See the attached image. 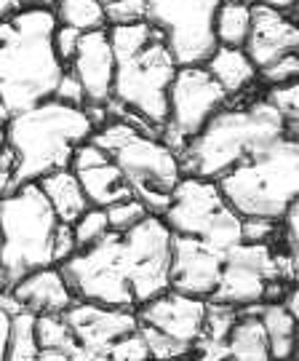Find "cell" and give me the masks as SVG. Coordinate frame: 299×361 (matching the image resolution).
<instances>
[{
	"mask_svg": "<svg viewBox=\"0 0 299 361\" xmlns=\"http://www.w3.org/2000/svg\"><path fill=\"white\" fill-rule=\"evenodd\" d=\"M286 134H294V131L262 99V94L254 99L227 102L184 145V150L179 153L182 177L217 182L233 166L262 153L265 147H270Z\"/></svg>",
	"mask_w": 299,
	"mask_h": 361,
	"instance_id": "6da1fadb",
	"label": "cell"
},
{
	"mask_svg": "<svg viewBox=\"0 0 299 361\" xmlns=\"http://www.w3.org/2000/svg\"><path fill=\"white\" fill-rule=\"evenodd\" d=\"M53 30L49 8H22L0 22V104L8 116L53 97L65 73L51 46Z\"/></svg>",
	"mask_w": 299,
	"mask_h": 361,
	"instance_id": "7a4b0ae2",
	"label": "cell"
},
{
	"mask_svg": "<svg viewBox=\"0 0 299 361\" xmlns=\"http://www.w3.org/2000/svg\"><path fill=\"white\" fill-rule=\"evenodd\" d=\"M107 35L115 59L110 102L126 107L160 131L169 113V86L177 75L166 43L147 22L107 27Z\"/></svg>",
	"mask_w": 299,
	"mask_h": 361,
	"instance_id": "3957f363",
	"label": "cell"
},
{
	"mask_svg": "<svg viewBox=\"0 0 299 361\" xmlns=\"http://www.w3.org/2000/svg\"><path fill=\"white\" fill-rule=\"evenodd\" d=\"M91 134L94 126L83 107H70L56 99L13 113L6 123V145L16 158L8 193L19 185L38 182L51 171L70 169L75 147Z\"/></svg>",
	"mask_w": 299,
	"mask_h": 361,
	"instance_id": "277c9868",
	"label": "cell"
},
{
	"mask_svg": "<svg viewBox=\"0 0 299 361\" xmlns=\"http://www.w3.org/2000/svg\"><path fill=\"white\" fill-rule=\"evenodd\" d=\"M224 204L238 217L275 219L299 198V137L286 134L217 180Z\"/></svg>",
	"mask_w": 299,
	"mask_h": 361,
	"instance_id": "5b68a950",
	"label": "cell"
},
{
	"mask_svg": "<svg viewBox=\"0 0 299 361\" xmlns=\"http://www.w3.org/2000/svg\"><path fill=\"white\" fill-rule=\"evenodd\" d=\"M89 140L99 145L120 169L134 198H139L150 214L160 217L169 207L171 190L182 180L179 158L158 137L134 129L120 118H107V123L94 129Z\"/></svg>",
	"mask_w": 299,
	"mask_h": 361,
	"instance_id": "8992f818",
	"label": "cell"
},
{
	"mask_svg": "<svg viewBox=\"0 0 299 361\" xmlns=\"http://www.w3.org/2000/svg\"><path fill=\"white\" fill-rule=\"evenodd\" d=\"M59 219L38 182L0 195V276L6 292L22 276L53 265V233Z\"/></svg>",
	"mask_w": 299,
	"mask_h": 361,
	"instance_id": "52a82bcc",
	"label": "cell"
},
{
	"mask_svg": "<svg viewBox=\"0 0 299 361\" xmlns=\"http://www.w3.org/2000/svg\"><path fill=\"white\" fill-rule=\"evenodd\" d=\"M160 217L171 233L198 238L222 257L241 244V217L224 204L217 182L211 180L182 177Z\"/></svg>",
	"mask_w": 299,
	"mask_h": 361,
	"instance_id": "ba28073f",
	"label": "cell"
},
{
	"mask_svg": "<svg viewBox=\"0 0 299 361\" xmlns=\"http://www.w3.org/2000/svg\"><path fill=\"white\" fill-rule=\"evenodd\" d=\"M56 268L62 271L67 286L80 302H94V305L117 310L136 308L129 279H126L120 233H104L96 244L78 249L72 257L59 262Z\"/></svg>",
	"mask_w": 299,
	"mask_h": 361,
	"instance_id": "9c48e42d",
	"label": "cell"
},
{
	"mask_svg": "<svg viewBox=\"0 0 299 361\" xmlns=\"http://www.w3.org/2000/svg\"><path fill=\"white\" fill-rule=\"evenodd\" d=\"M220 0H147V25L155 27L177 67L206 65L217 49L214 16Z\"/></svg>",
	"mask_w": 299,
	"mask_h": 361,
	"instance_id": "30bf717a",
	"label": "cell"
},
{
	"mask_svg": "<svg viewBox=\"0 0 299 361\" xmlns=\"http://www.w3.org/2000/svg\"><path fill=\"white\" fill-rule=\"evenodd\" d=\"M227 102V94L203 65L177 67V75L169 86V113L166 123L158 131V140L179 158L184 145Z\"/></svg>",
	"mask_w": 299,
	"mask_h": 361,
	"instance_id": "8fae6325",
	"label": "cell"
},
{
	"mask_svg": "<svg viewBox=\"0 0 299 361\" xmlns=\"http://www.w3.org/2000/svg\"><path fill=\"white\" fill-rule=\"evenodd\" d=\"M171 235L174 233L158 214H147L139 225L120 233L126 279L136 308L169 289Z\"/></svg>",
	"mask_w": 299,
	"mask_h": 361,
	"instance_id": "7c38bea8",
	"label": "cell"
},
{
	"mask_svg": "<svg viewBox=\"0 0 299 361\" xmlns=\"http://www.w3.org/2000/svg\"><path fill=\"white\" fill-rule=\"evenodd\" d=\"M273 244H238L224 255L217 289L208 300L230 305V308H248L267 302L270 286L278 284ZM284 284V281H281Z\"/></svg>",
	"mask_w": 299,
	"mask_h": 361,
	"instance_id": "4fadbf2b",
	"label": "cell"
},
{
	"mask_svg": "<svg viewBox=\"0 0 299 361\" xmlns=\"http://www.w3.org/2000/svg\"><path fill=\"white\" fill-rule=\"evenodd\" d=\"M224 257L190 235H171L169 289L187 297L208 300L217 289Z\"/></svg>",
	"mask_w": 299,
	"mask_h": 361,
	"instance_id": "5bb4252c",
	"label": "cell"
},
{
	"mask_svg": "<svg viewBox=\"0 0 299 361\" xmlns=\"http://www.w3.org/2000/svg\"><path fill=\"white\" fill-rule=\"evenodd\" d=\"M136 322L144 326H153L166 337L177 340L179 345L193 350V345L203 329V313H206V300L179 295L174 289H166L163 295L147 300L144 305L134 310Z\"/></svg>",
	"mask_w": 299,
	"mask_h": 361,
	"instance_id": "9a60e30c",
	"label": "cell"
},
{
	"mask_svg": "<svg viewBox=\"0 0 299 361\" xmlns=\"http://www.w3.org/2000/svg\"><path fill=\"white\" fill-rule=\"evenodd\" d=\"M67 70L78 78L86 104L94 107H107L113 99V78H115V59H113V46L107 27L83 32L78 43V51ZM83 104V107H86Z\"/></svg>",
	"mask_w": 299,
	"mask_h": 361,
	"instance_id": "2e32d148",
	"label": "cell"
},
{
	"mask_svg": "<svg viewBox=\"0 0 299 361\" xmlns=\"http://www.w3.org/2000/svg\"><path fill=\"white\" fill-rule=\"evenodd\" d=\"M62 319L72 329V335H75L80 348L91 350V353H107V348L115 340L131 335L139 326L134 310L104 308V305L80 302V300H75L62 313Z\"/></svg>",
	"mask_w": 299,
	"mask_h": 361,
	"instance_id": "e0dca14e",
	"label": "cell"
},
{
	"mask_svg": "<svg viewBox=\"0 0 299 361\" xmlns=\"http://www.w3.org/2000/svg\"><path fill=\"white\" fill-rule=\"evenodd\" d=\"M297 49L299 27L294 22V13H284L251 3V27H248L243 51L254 62V67L262 70L286 54H297Z\"/></svg>",
	"mask_w": 299,
	"mask_h": 361,
	"instance_id": "ac0fdd59",
	"label": "cell"
},
{
	"mask_svg": "<svg viewBox=\"0 0 299 361\" xmlns=\"http://www.w3.org/2000/svg\"><path fill=\"white\" fill-rule=\"evenodd\" d=\"M6 295L16 302V308L27 310L32 316H56V313H65L75 302L72 289L67 286L65 276L56 265L38 268L22 276Z\"/></svg>",
	"mask_w": 299,
	"mask_h": 361,
	"instance_id": "d6986e66",
	"label": "cell"
},
{
	"mask_svg": "<svg viewBox=\"0 0 299 361\" xmlns=\"http://www.w3.org/2000/svg\"><path fill=\"white\" fill-rule=\"evenodd\" d=\"M203 67H206L208 73H211V78L220 83L230 102H233V99H243L246 94H251L254 86H260V80H257L260 70L254 67V62L248 59L243 49L217 46Z\"/></svg>",
	"mask_w": 299,
	"mask_h": 361,
	"instance_id": "ffe728a7",
	"label": "cell"
},
{
	"mask_svg": "<svg viewBox=\"0 0 299 361\" xmlns=\"http://www.w3.org/2000/svg\"><path fill=\"white\" fill-rule=\"evenodd\" d=\"M40 193L51 204L53 214L62 225H72L75 219L89 209V201L80 190V182L72 169H59L38 180Z\"/></svg>",
	"mask_w": 299,
	"mask_h": 361,
	"instance_id": "44dd1931",
	"label": "cell"
},
{
	"mask_svg": "<svg viewBox=\"0 0 299 361\" xmlns=\"http://www.w3.org/2000/svg\"><path fill=\"white\" fill-rule=\"evenodd\" d=\"M75 177H78L80 190L86 195L89 207L107 209L117 204V201H126V198L134 195L131 185L126 182V177L120 174V169L113 161L94 169H80V171H75Z\"/></svg>",
	"mask_w": 299,
	"mask_h": 361,
	"instance_id": "7402d4cb",
	"label": "cell"
},
{
	"mask_svg": "<svg viewBox=\"0 0 299 361\" xmlns=\"http://www.w3.org/2000/svg\"><path fill=\"white\" fill-rule=\"evenodd\" d=\"M260 322L270 343V359L294 361L297 353V316L284 308V302H262Z\"/></svg>",
	"mask_w": 299,
	"mask_h": 361,
	"instance_id": "603a6c76",
	"label": "cell"
},
{
	"mask_svg": "<svg viewBox=\"0 0 299 361\" xmlns=\"http://www.w3.org/2000/svg\"><path fill=\"white\" fill-rule=\"evenodd\" d=\"M224 345H227V361H273L270 343L257 313H241Z\"/></svg>",
	"mask_w": 299,
	"mask_h": 361,
	"instance_id": "cb8c5ba5",
	"label": "cell"
},
{
	"mask_svg": "<svg viewBox=\"0 0 299 361\" xmlns=\"http://www.w3.org/2000/svg\"><path fill=\"white\" fill-rule=\"evenodd\" d=\"M251 27V3H220L214 16V38L217 46L243 49Z\"/></svg>",
	"mask_w": 299,
	"mask_h": 361,
	"instance_id": "d4e9b609",
	"label": "cell"
},
{
	"mask_svg": "<svg viewBox=\"0 0 299 361\" xmlns=\"http://www.w3.org/2000/svg\"><path fill=\"white\" fill-rule=\"evenodd\" d=\"M53 16H56V25L72 27L78 32H91V30L107 27L102 0H59L53 6Z\"/></svg>",
	"mask_w": 299,
	"mask_h": 361,
	"instance_id": "484cf974",
	"label": "cell"
},
{
	"mask_svg": "<svg viewBox=\"0 0 299 361\" xmlns=\"http://www.w3.org/2000/svg\"><path fill=\"white\" fill-rule=\"evenodd\" d=\"M40 348L35 340V316L19 310L11 319V335L6 345V359L3 361H38Z\"/></svg>",
	"mask_w": 299,
	"mask_h": 361,
	"instance_id": "4316f807",
	"label": "cell"
},
{
	"mask_svg": "<svg viewBox=\"0 0 299 361\" xmlns=\"http://www.w3.org/2000/svg\"><path fill=\"white\" fill-rule=\"evenodd\" d=\"M35 340H38L40 350L72 353V350L80 348L72 329L62 319V313H56V316H35Z\"/></svg>",
	"mask_w": 299,
	"mask_h": 361,
	"instance_id": "83f0119b",
	"label": "cell"
},
{
	"mask_svg": "<svg viewBox=\"0 0 299 361\" xmlns=\"http://www.w3.org/2000/svg\"><path fill=\"white\" fill-rule=\"evenodd\" d=\"M262 99L286 121L288 129L299 134V80H288L281 86H267L262 91Z\"/></svg>",
	"mask_w": 299,
	"mask_h": 361,
	"instance_id": "f1b7e54d",
	"label": "cell"
},
{
	"mask_svg": "<svg viewBox=\"0 0 299 361\" xmlns=\"http://www.w3.org/2000/svg\"><path fill=\"white\" fill-rule=\"evenodd\" d=\"M238 308H230V305H222V302H214V300H206V313H203V329H201V337L203 340H214V343H224L233 324L238 322Z\"/></svg>",
	"mask_w": 299,
	"mask_h": 361,
	"instance_id": "f546056e",
	"label": "cell"
},
{
	"mask_svg": "<svg viewBox=\"0 0 299 361\" xmlns=\"http://www.w3.org/2000/svg\"><path fill=\"white\" fill-rule=\"evenodd\" d=\"M104 233H110V228H107V214L99 207H89L72 222V235H75V246L78 249L96 244Z\"/></svg>",
	"mask_w": 299,
	"mask_h": 361,
	"instance_id": "4dcf8cb0",
	"label": "cell"
},
{
	"mask_svg": "<svg viewBox=\"0 0 299 361\" xmlns=\"http://www.w3.org/2000/svg\"><path fill=\"white\" fill-rule=\"evenodd\" d=\"M104 214H107V228L113 233H126L131 231L134 225H139L150 212L144 209V204L139 198H126V201H117L113 207L104 209Z\"/></svg>",
	"mask_w": 299,
	"mask_h": 361,
	"instance_id": "1f68e13d",
	"label": "cell"
},
{
	"mask_svg": "<svg viewBox=\"0 0 299 361\" xmlns=\"http://www.w3.org/2000/svg\"><path fill=\"white\" fill-rule=\"evenodd\" d=\"M136 332L142 335L144 345L150 350V361H171V359H179V356H187V353H190V350L184 348V345H179L177 340H171V337H166L163 332L153 329V326L139 324Z\"/></svg>",
	"mask_w": 299,
	"mask_h": 361,
	"instance_id": "d6a6232c",
	"label": "cell"
},
{
	"mask_svg": "<svg viewBox=\"0 0 299 361\" xmlns=\"http://www.w3.org/2000/svg\"><path fill=\"white\" fill-rule=\"evenodd\" d=\"M107 27L139 25L147 19V0H104Z\"/></svg>",
	"mask_w": 299,
	"mask_h": 361,
	"instance_id": "836d02e7",
	"label": "cell"
},
{
	"mask_svg": "<svg viewBox=\"0 0 299 361\" xmlns=\"http://www.w3.org/2000/svg\"><path fill=\"white\" fill-rule=\"evenodd\" d=\"M262 86H281L288 80H299V54H286L281 59H275L273 65L262 67L260 75H257Z\"/></svg>",
	"mask_w": 299,
	"mask_h": 361,
	"instance_id": "e575fe53",
	"label": "cell"
},
{
	"mask_svg": "<svg viewBox=\"0 0 299 361\" xmlns=\"http://www.w3.org/2000/svg\"><path fill=\"white\" fill-rule=\"evenodd\" d=\"M281 222L262 217H243L241 219V244H275L278 241Z\"/></svg>",
	"mask_w": 299,
	"mask_h": 361,
	"instance_id": "d590c367",
	"label": "cell"
},
{
	"mask_svg": "<svg viewBox=\"0 0 299 361\" xmlns=\"http://www.w3.org/2000/svg\"><path fill=\"white\" fill-rule=\"evenodd\" d=\"M107 361H150V350L144 345L142 335L134 329L131 335L120 337L107 348Z\"/></svg>",
	"mask_w": 299,
	"mask_h": 361,
	"instance_id": "8d00e7d4",
	"label": "cell"
},
{
	"mask_svg": "<svg viewBox=\"0 0 299 361\" xmlns=\"http://www.w3.org/2000/svg\"><path fill=\"white\" fill-rule=\"evenodd\" d=\"M80 35H83V32L72 30V27H65V25H56V30H53V38H51L53 54H56V59L65 67L72 62V56L78 51Z\"/></svg>",
	"mask_w": 299,
	"mask_h": 361,
	"instance_id": "74e56055",
	"label": "cell"
},
{
	"mask_svg": "<svg viewBox=\"0 0 299 361\" xmlns=\"http://www.w3.org/2000/svg\"><path fill=\"white\" fill-rule=\"evenodd\" d=\"M102 164H110V155L104 153L99 145H94L91 140L80 142L78 147H75L72 158H70V169H72V171H80V169L102 166Z\"/></svg>",
	"mask_w": 299,
	"mask_h": 361,
	"instance_id": "f35d334b",
	"label": "cell"
},
{
	"mask_svg": "<svg viewBox=\"0 0 299 361\" xmlns=\"http://www.w3.org/2000/svg\"><path fill=\"white\" fill-rule=\"evenodd\" d=\"M56 102H65L70 107H83L86 104V97H83V89H80L78 78L72 75L70 70L65 67V73L59 78V83H56V89H53V97Z\"/></svg>",
	"mask_w": 299,
	"mask_h": 361,
	"instance_id": "ab89813d",
	"label": "cell"
},
{
	"mask_svg": "<svg viewBox=\"0 0 299 361\" xmlns=\"http://www.w3.org/2000/svg\"><path fill=\"white\" fill-rule=\"evenodd\" d=\"M78 252L75 246V235H72V225H56V233H53V265L65 262L67 257H72Z\"/></svg>",
	"mask_w": 299,
	"mask_h": 361,
	"instance_id": "60d3db41",
	"label": "cell"
},
{
	"mask_svg": "<svg viewBox=\"0 0 299 361\" xmlns=\"http://www.w3.org/2000/svg\"><path fill=\"white\" fill-rule=\"evenodd\" d=\"M38 361H107V353H91V350H72V353H59V350H40Z\"/></svg>",
	"mask_w": 299,
	"mask_h": 361,
	"instance_id": "b9f144b4",
	"label": "cell"
},
{
	"mask_svg": "<svg viewBox=\"0 0 299 361\" xmlns=\"http://www.w3.org/2000/svg\"><path fill=\"white\" fill-rule=\"evenodd\" d=\"M11 319L13 313L0 305V361L6 359V345H8V335H11Z\"/></svg>",
	"mask_w": 299,
	"mask_h": 361,
	"instance_id": "7bdbcfd3",
	"label": "cell"
},
{
	"mask_svg": "<svg viewBox=\"0 0 299 361\" xmlns=\"http://www.w3.org/2000/svg\"><path fill=\"white\" fill-rule=\"evenodd\" d=\"M257 6H267V8H275V11H284V13H294V6L297 0H251Z\"/></svg>",
	"mask_w": 299,
	"mask_h": 361,
	"instance_id": "ee69618b",
	"label": "cell"
},
{
	"mask_svg": "<svg viewBox=\"0 0 299 361\" xmlns=\"http://www.w3.org/2000/svg\"><path fill=\"white\" fill-rule=\"evenodd\" d=\"M22 8H25L22 0H0V22L3 19H11L13 13H19Z\"/></svg>",
	"mask_w": 299,
	"mask_h": 361,
	"instance_id": "f6af8a7d",
	"label": "cell"
},
{
	"mask_svg": "<svg viewBox=\"0 0 299 361\" xmlns=\"http://www.w3.org/2000/svg\"><path fill=\"white\" fill-rule=\"evenodd\" d=\"M56 3H59V0H22L25 8H49V11H53Z\"/></svg>",
	"mask_w": 299,
	"mask_h": 361,
	"instance_id": "bcb514c9",
	"label": "cell"
},
{
	"mask_svg": "<svg viewBox=\"0 0 299 361\" xmlns=\"http://www.w3.org/2000/svg\"><path fill=\"white\" fill-rule=\"evenodd\" d=\"M8 110H6V107H3V104H0V129H6V123H8Z\"/></svg>",
	"mask_w": 299,
	"mask_h": 361,
	"instance_id": "7dc6e473",
	"label": "cell"
},
{
	"mask_svg": "<svg viewBox=\"0 0 299 361\" xmlns=\"http://www.w3.org/2000/svg\"><path fill=\"white\" fill-rule=\"evenodd\" d=\"M171 361H196V359H193V356L187 353V356H179V359H171Z\"/></svg>",
	"mask_w": 299,
	"mask_h": 361,
	"instance_id": "c3c4849f",
	"label": "cell"
},
{
	"mask_svg": "<svg viewBox=\"0 0 299 361\" xmlns=\"http://www.w3.org/2000/svg\"><path fill=\"white\" fill-rule=\"evenodd\" d=\"M220 3H251V0H220Z\"/></svg>",
	"mask_w": 299,
	"mask_h": 361,
	"instance_id": "681fc988",
	"label": "cell"
},
{
	"mask_svg": "<svg viewBox=\"0 0 299 361\" xmlns=\"http://www.w3.org/2000/svg\"><path fill=\"white\" fill-rule=\"evenodd\" d=\"M3 292H6V284H3V276H0V295H3Z\"/></svg>",
	"mask_w": 299,
	"mask_h": 361,
	"instance_id": "f907efd6",
	"label": "cell"
},
{
	"mask_svg": "<svg viewBox=\"0 0 299 361\" xmlns=\"http://www.w3.org/2000/svg\"><path fill=\"white\" fill-rule=\"evenodd\" d=\"M102 3H104V0H102Z\"/></svg>",
	"mask_w": 299,
	"mask_h": 361,
	"instance_id": "816d5d0a",
	"label": "cell"
}]
</instances>
